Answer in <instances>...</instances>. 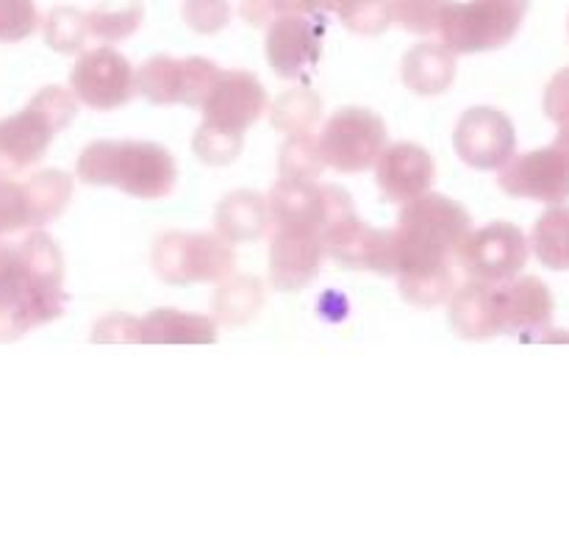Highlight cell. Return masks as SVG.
Returning a JSON list of instances; mask_svg holds the SVG:
<instances>
[{
    "label": "cell",
    "instance_id": "obj_29",
    "mask_svg": "<svg viewBox=\"0 0 569 533\" xmlns=\"http://www.w3.org/2000/svg\"><path fill=\"white\" fill-rule=\"evenodd\" d=\"M322 117V100L315 89L292 87L270 105V122L276 131L287 133H306L315 131V125Z\"/></svg>",
    "mask_w": 569,
    "mask_h": 533
},
{
    "label": "cell",
    "instance_id": "obj_4",
    "mask_svg": "<svg viewBox=\"0 0 569 533\" xmlns=\"http://www.w3.org/2000/svg\"><path fill=\"white\" fill-rule=\"evenodd\" d=\"M78 114L72 89L44 87L17 114L0 120V178H17L42 161L56 133L64 131Z\"/></svg>",
    "mask_w": 569,
    "mask_h": 533
},
{
    "label": "cell",
    "instance_id": "obj_34",
    "mask_svg": "<svg viewBox=\"0 0 569 533\" xmlns=\"http://www.w3.org/2000/svg\"><path fill=\"white\" fill-rule=\"evenodd\" d=\"M450 0H392L395 26H400L409 33H417V37L439 33Z\"/></svg>",
    "mask_w": 569,
    "mask_h": 533
},
{
    "label": "cell",
    "instance_id": "obj_27",
    "mask_svg": "<svg viewBox=\"0 0 569 533\" xmlns=\"http://www.w3.org/2000/svg\"><path fill=\"white\" fill-rule=\"evenodd\" d=\"M137 89L144 100L156 105L181 103L183 98V59L153 56L137 67Z\"/></svg>",
    "mask_w": 569,
    "mask_h": 533
},
{
    "label": "cell",
    "instance_id": "obj_17",
    "mask_svg": "<svg viewBox=\"0 0 569 533\" xmlns=\"http://www.w3.org/2000/svg\"><path fill=\"white\" fill-rule=\"evenodd\" d=\"M433 175H437V167H433L431 153L411 142L387 144L376 164L378 189L389 203L400 205L431 192Z\"/></svg>",
    "mask_w": 569,
    "mask_h": 533
},
{
    "label": "cell",
    "instance_id": "obj_10",
    "mask_svg": "<svg viewBox=\"0 0 569 533\" xmlns=\"http://www.w3.org/2000/svg\"><path fill=\"white\" fill-rule=\"evenodd\" d=\"M531 255V239L511 222H489L472 228L459 250V266L467 278L483 283H506L522 272Z\"/></svg>",
    "mask_w": 569,
    "mask_h": 533
},
{
    "label": "cell",
    "instance_id": "obj_7",
    "mask_svg": "<svg viewBox=\"0 0 569 533\" xmlns=\"http://www.w3.org/2000/svg\"><path fill=\"white\" fill-rule=\"evenodd\" d=\"M317 137H320L326 164L337 172H350V175L376 170L378 159L389 144V133L381 117L361 105L339 109Z\"/></svg>",
    "mask_w": 569,
    "mask_h": 533
},
{
    "label": "cell",
    "instance_id": "obj_36",
    "mask_svg": "<svg viewBox=\"0 0 569 533\" xmlns=\"http://www.w3.org/2000/svg\"><path fill=\"white\" fill-rule=\"evenodd\" d=\"M220 78V67L203 56H189L183 59V98L181 103L189 109H203L211 87Z\"/></svg>",
    "mask_w": 569,
    "mask_h": 533
},
{
    "label": "cell",
    "instance_id": "obj_20",
    "mask_svg": "<svg viewBox=\"0 0 569 533\" xmlns=\"http://www.w3.org/2000/svg\"><path fill=\"white\" fill-rule=\"evenodd\" d=\"M214 231L233 244L264 239L272 231L270 200L250 189L226 194L214 209Z\"/></svg>",
    "mask_w": 569,
    "mask_h": 533
},
{
    "label": "cell",
    "instance_id": "obj_5",
    "mask_svg": "<svg viewBox=\"0 0 569 533\" xmlns=\"http://www.w3.org/2000/svg\"><path fill=\"white\" fill-rule=\"evenodd\" d=\"M153 272L172 286H189V283H220L233 275L237 253L233 242L220 233H161L150 250Z\"/></svg>",
    "mask_w": 569,
    "mask_h": 533
},
{
    "label": "cell",
    "instance_id": "obj_11",
    "mask_svg": "<svg viewBox=\"0 0 569 533\" xmlns=\"http://www.w3.org/2000/svg\"><path fill=\"white\" fill-rule=\"evenodd\" d=\"M498 183L511 198L537 200L545 205L565 203L569 200V150L553 142L515 155L503 170H498Z\"/></svg>",
    "mask_w": 569,
    "mask_h": 533
},
{
    "label": "cell",
    "instance_id": "obj_28",
    "mask_svg": "<svg viewBox=\"0 0 569 533\" xmlns=\"http://www.w3.org/2000/svg\"><path fill=\"white\" fill-rule=\"evenodd\" d=\"M42 37L50 50L61 56H76L87 50L92 39L89 31V14L76 6H56L42 17Z\"/></svg>",
    "mask_w": 569,
    "mask_h": 533
},
{
    "label": "cell",
    "instance_id": "obj_19",
    "mask_svg": "<svg viewBox=\"0 0 569 533\" xmlns=\"http://www.w3.org/2000/svg\"><path fill=\"white\" fill-rule=\"evenodd\" d=\"M450 325L461 339H472V342L500 336L503 328H500L498 283L470 278L465 286H456L450 298Z\"/></svg>",
    "mask_w": 569,
    "mask_h": 533
},
{
    "label": "cell",
    "instance_id": "obj_26",
    "mask_svg": "<svg viewBox=\"0 0 569 533\" xmlns=\"http://www.w3.org/2000/svg\"><path fill=\"white\" fill-rule=\"evenodd\" d=\"M89 14V31L100 44H117L133 37L144 20V6L139 0H103Z\"/></svg>",
    "mask_w": 569,
    "mask_h": 533
},
{
    "label": "cell",
    "instance_id": "obj_16",
    "mask_svg": "<svg viewBox=\"0 0 569 533\" xmlns=\"http://www.w3.org/2000/svg\"><path fill=\"white\" fill-rule=\"evenodd\" d=\"M200 111H203V120L233 128V131H248L253 122L264 117V111H270V100L253 72L220 70V78Z\"/></svg>",
    "mask_w": 569,
    "mask_h": 533
},
{
    "label": "cell",
    "instance_id": "obj_2",
    "mask_svg": "<svg viewBox=\"0 0 569 533\" xmlns=\"http://www.w3.org/2000/svg\"><path fill=\"white\" fill-rule=\"evenodd\" d=\"M78 178L89 187H117L139 200H161L178 183V164L167 148L156 142H100L87 144L78 155Z\"/></svg>",
    "mask_w": 569,
    "mask_h": 533
},
{
    "label": "cell",
    "instance_id": "obj_14",
    "mask_svg": "<svg viewBox=\"0 0 569 533\" xmlns=\"http://www.w3.org/2000/svg\"><path fill=\"white\" fill-rule=\"evenodd\" d=\"M326 255L348 270H370L381 275H398V253H395V233L367 225L356 214L322 233Z\"/></svg>",
    "mask_w": 569,
    "mask_h": 533
},
{
    "label": "cell",
    "instance_id": "obj_42",
    "mask_svg": "<svg viewBox=\"0 0 569 533\" xmlns=\"http://www.w3.org/2000/svg\"><path fill=\"white\" fill-rule=\"evenodd\" d=\"M281 14H317V0H272Z\"/></svg>",
    "mask_w": 569,
    "mask_h": 533
},
{
    "label": "cell",
    "instance_id": "obj_22",
    "mask_svg": "<svg viewBox=\"0 0 569 533\" xmlns=\"http://www.w3.org/2000/svg\"><path fill=\"white\" fill-rule=\"evenodd\" d=\"M144 344H211L217 342V320L181 309H156L142 316Z\"/></svg>",
    "mask_w": 569,
    "mask_h": 533
},
{
    "label": "cell",
    "instance_id": "obj_33",
    "mask_svg": "<svg viewBox=\"0 0 569 533\" xmlns=\"http://www.w3.org/2000/svg\"><path fill=\"white\" fill-rule=\"evenodd\" d=\"M337 14L342 26L359 37H378L395 26L392 0H345Z\"/></svg>",
    "mask_w": 569,
    "mask_h": 533
},
{
    "label": "cell",
    "instance_id": "obj_43",
    "mask_svg": "<svg viewBox=\"0 0 569 533\" xmlns=\"http://www.w3.org/2000/svg\"><path fill=\"white\" fill-rule=\"evenodd\" d=\"M345 0H317V14H331V11H339Z\"/></svg>",
    "mask_w": 569,
    "mask_h": 533
},
{
    "label": "cell",
    "instance_id": "obj_3",
    "mask_svg": "<svg viewBox=\"0 0 569 533\" xmlns=\"http://www.w3.org/2000/svg\"><path fill=\"white\" fill-rule=\"evenodd\" d=\"M67 309L64 281L31 270L20 242L0 237V342H14L28 331L59 320Z\"/></svg>",
    "mask_w": 569,
    "mask_h": 533
},
{
    "label": "cell",
    "instance_id": "obj_31",
    "mask_svg": "<svg viewBox=\"0 0 569 533\" xmlns=\"http://www.w3.org/2000/svg\"><path fill=\"white\" fill-rule=\"evenodd\" d=\"M398 289L403 300L420 309H433V305L450 303L456 292V275L453 264L433 266V270H417V272H400Z\"/></svg>",
    "mask_w": 569,
    "mask_h": 533
},
{
    "label": "cell",
    "instance_id": "obj_39",
    "mask_svg": "<svg viewBox=\"0 0 569 533\" xmlns=\"http://www.w3.org/2000/svg\"><path fill=\"white\" fill-rule=\"evenodd\" d=\"M545 114L559 128L556 144L569 150V67L556 72L553 81L545 89Z\"/></svg>",
    "mask_w": 569,
    "mask_h": 533
},
{
    "label": "cell",
    "instance_id": "obj_6",
    "mask_svg": "<svg viewBox=\"0 0 569 533\" xmlns=\"http://www.w3.org/2000/svg\"><path fill=\"white\" fill-rule=\"evenodd\" d=\"M528 9L531 0H450L439 37L456 56L498 50L517 37Z\"/></svg>",
    "mask_w": 569,
    "mask_h": 533
},
{
    "label": "cell",
    "instance_id": "obj_15",
    "mask_svg": "<svg viewBox=\"0 0 569 533\" xmlns=\"http://www.w3.org/2000/svg\"><path fill=\"white\" fill-rule=\"evenodd\" d=\"M326 259L322 233L300 228H272L270 283L278 292H300L320 275Z\"/></svg>",
    "mask_w": 569,
    "mask_h": 533
},
{
    "label": "cell",
    "instance_id": "obj_1",
    "mask_svg": "<svg viewBox=\"0 0 569 533\" xmlns=\"http://www.w3.org/2000/svg\"><path fill=\"white\" fill-rule=\"evenodd\" d=\"M472 220L448 194L426 192L403 203L395 233L400 272L433 270L459 261V250L470 237ZM395 275V278H398Z\"/></svg>",
    "mask_w": 569,
    "mask_h": 533
},
{
    "label": "cell",
    "instance_id": "obj_37",
    "mask_svg": "<svg viewBox=\"0 0 569 533\" xmlns=\"http://www.w3.org/2000/svg\"><path fill=\"white\" fill-rule=\"evenodd\" d=\"M183 22L192 28L194 33H211L226 31L228 22H231V3L228 0H183Z\"/></svg>",
    "mask_w": 569,
    "mask_h": 533
},
{
    "label": "cell",
    "instance_id": "obj_41",
    "mask_svg": "<svg viewBox=\"0 0 569 533\" xmlns=\"http://www.w3.org/2000/svg\"><path fill=\"white\" fill-rule=\"evenodd\" d=\"M239 14L248 26L253 28H270V22L276 20L278 11L272 0H239Z\"/></svg>",
    "mask_w": 569,
    "mask_h": 533
},
{
    "label": "cell",
    "instance_id": "obj_9",
    "mask_svg": "<svg viewBox=\"0 0 569 533\" xmlns=\"http://www.w3.org/2000/svg\"><path fill=\"white\" fill-rule=\"evenodd\" d=\"M70 89L92 111H117L139 94L137 70L131 61L111 44H98L92 50L78 53L76 67L70 72Z\"/></svg>",
    "mask_w": 569,
    "mask_h": 533
},
{
    "label": "cell",
    "instance_id": "obj_18",
    "mask_svg": "<svg viewBox=\"0 0 569 533\" xmlns=\"http://www.w3.org/2000/svg\"><path fill=\"white\" fill-rule=\"evenodd\" d=\"M500 328L503 333H542L553 320V294L533 275H517L498 283Z\"/></svg>",
    "mask_w": 569,
    "mask_h": 533
},
{
    "label": "cell",
    "instance_id": "obj_12",
    "mask_svg": "<svg viewBox=\"0 0 569 533\" xmlns=\"http://www.w3.org/2000/svg\"><path fill=\"white\" fill-rule=\"evenodd\" d=\"M456 153L476 170H503L517 155L515 122L492 105H476L459 117L453 131Z\"/></svg>",
    "mask_w": 569,
    "mask_h": 533
},
{
    "label": "cell",
    "instance_id": "obj_40",
    "mask_svg": "<svg viewBox=\"0 0 569 533\" xmlns=\"http://www.w3.org/2000/svg\"><path fill=\"white\" fill-rule=\"evenodd\" d=\"M92 342L98 344H137L142 342V320L131 314H114L103 316L94 322L92 328Z\"/></svg>",
    "mask_w": 569,
    "mask_h": 533
},
{
    "label": "cell",
    "instance_id": "obj_25",
    "mask_svg": "<svg viewBox=\"0 0 569 533\" xmlns=\"http://www.w3.org/2000/svg\"><path fill=\"white\" fill-rule=\"evenodd\" d=\"M531 250L548 270H569V205H550L531 231Z\"/></svg>",
    "mask_w": 569,
    "mask_h": 533
},
{
    "label": "cell",
    "instance_id": "obj_8",
    "mask_svg": "<svg viewBox=\"0 0 569 533\" xmlns=\"http://www.w3.org/2000/svg\"><path fill=\"white\" fill-rule=\"evenodd\" d=\"M267 200H270L272 228H300V231L326 233L345 217L356 214L353 198L342 187L320 181L278 178Z\"/></svg>",
    "mask_w": 569,
    "mask_h": 533
},
{
    "label": "cell",
    "instance_id": "obj_13",
    "mask_svg": "<svg viewBox=\"0 0 569 533\" xmlns=\"http://www.w3.org/2000/svg\"><path fill=\"white\" fill-rule=\"evenodd\" d=\"M326 26L317 14H281L270 22L264 53L272 72L287 81H298L317 67L322 56Z\"/></svg>",
    "mask_w": 569,
    "mask_h": 533
},
{
    "label": "cell",
    "instance_id": "obj_24",
    "mask_svg": "<svg viewBox=\"0 0 569 533\" xmlns=\"http://www.w3.org/2000/svg\"><path fill=\"white\" fill-rule=\"evenodd\" d=\"M31 228H44L61 217L72 200V178L61 170H39L22 181Z\"/></svg>",
    "mask_w": 569,
    "mask_h": 533
},
{
    "label": "cell",
    "instance_id": "obj_35",
    "mask_svg": "<svg viewBox=\"0 0 569 533\" xmlns=\"http://www.w3.org/2000/svg\"><path fill=\"white\" fill-rule=\"evenodd\" d=\"M42 28V17L33 0H0V42L17 44Z\"/></svg>",
    "mask_w": 569,
    "mask_h": 533
},
{
    "label": "cell",
    "instance_id": "obj_32",
    "mask_svg": "<svg viewBox=\"0 0 569 533\" xmlns=\"http://www.w3.org/2000/svg\"><path fill=\"white\" fill-rule=\"evenodd\" d=\"M244 148V131H233V128L217 125V122L203 120L192 137V150L203 164L226 167L239 159Z\"/></svg>",
    "mask_w": 569,
    "mask_h": 533
},
{
    "label": "cell",
    "instance_id": "obj_21",
    "mask_svg": "<svg viewBox=\"0 0 569 533\" xmlns=\"http://www.w3.org/2000/svg\"><path fill=\"white\" fill-rule=\"evenodd\" d=\"M400 78L420 98L445 94L456 78V53L442 39H426L403 56Z\"/></svg>",
    "mask_w": 569,
    "mask_h": 533
},
{
    "label": "cell",
    "instance_id": "obj_30",
    "mask_svg": "<svg viewBox=\"0 0 569 533\" xmlns=\"http://www.w3.org/2000/svg\"><path fill=\"white\" fill-rule=\"evenodd\" d=\"M326 167L320 137H315L311 131L292 133L278 148V175L287 181H317Z\"/></svg>",
    "mask_w": 569,
    "mask_h": 533
},
{
    "label": "cell",
    "instance_id": "obj_38",
    "mask_svg": "<svg viewBox=\"0 0 569 533\" xmlns=\"http://www.w3.org/2000/svg\"><path fill=\"white\" fill-rule=\"evenodd\" d=\"M26 228H31L26 189L11 178H0V237L26 231Z\"/></svg>",
    "mask_w": 569,
    "mask_h": 533
},
{
    "label": "cell",
    "instance_id": "obj_23",
    "mask_svg": "<svg viewBox=\"0 0 569 533\" xmlns=\"http://www.w3.org/2000/svg\"><path fill=\"white\" fill-rule=\"evenodd\" d=\"M267 289L253 275H228L217 283V292L211 298V316L217 325H244L264 309Z\"/></svg>",
    "mask_w": 569,
    "mask_h": 533
}]
</instances>
